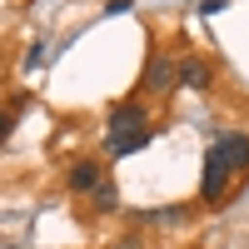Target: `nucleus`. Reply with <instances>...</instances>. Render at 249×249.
I'll return each mask as SVG.
<instances>
[{"mask_svg":"<svg viewBox=\"0 0 249 249\" xmlns=\"http://www.w3.org/2000/svg\"><path fill=\"white\" fill-rule=\"evenodd\" d=\"M144 85L155 95H175L179 90V75H175V55H155L150 70H144Z\"/></svg>","mask_w":249,"mask_h":249,"instance_id":"7ed1b4c3","label":"nucleus"},{"mask_svg":"<svg viewBox=\"0 0 249 249\" xmlns=\"http://www.w3.org/2000/svg\"><path fill=\"white\" fill-rule=\"evenodd\" d=\"M10 130H15V115H10V110H0V144L10 140Z\"/></svg>","mask_w":249,"mask_h":249,"instance_id":"6e6552de","label":"nucleus"},{"mask_svg":"<svg viewBox=\"0 0 249 249\" xmlns=\"http://www.w3.org/2000/svg\"><path fill=\"white\" fill-rule=\"evenodd\" d=\"M90 195H95V210H100V214L120 210V190H115V179H100V184H95Z\"/></svg>","mask_w":249,"mask_h":249,"instance_id":"0eeeda50","label":"nucleus"},{"mask_svg":"<svg viewBox=\"0 0 249 249\" xmlns=\"http://www.w3.org/2000/svg\"><path fill=\"white\" fill-rule=\"evenodd\" d=\"M214 144L224 150V160H230L234 170H249V135H239V130H219Z\"/></svg>","mask_w":249,"mask_h":249,"instance_id":"39448f33","label":"nucleus"},{"mask_svg":"<svg viewBox=\"0 0 249 249\" xmlns=\"http://www.w3.org/2000/svg\"><path fill=\"white\" fill-rule=\"evenodd\" d=\"M230 179H234V164L224 160L219 144H210V150H204V179H199L204 204H219V199H224V190H230Z\"/></svg>","mask_w":249,"mask_h":249,"instance_id":"f03ea898","label":"nucleus"},{"mask_svg":"<svg viewBox=\"0 0 249 249\" xmlns=\"http://www.w3.org/2000/svg\"><path fill=\"white\" fill-rule=\"evenodd\" d=\"M150 144V115H144L140 100H124V105L110 110V135H105V150L120 160V155H135Z\"/></svg>","mask_w":249,"mask_h":249,"instance_id":"f257e3e1","label":"nucleus"},{"mask_svg":"<svg viewBox=\"0 0 249 249\" xmlns=\"http://www.w3.org/2000/svg\"><path fill=\"white\" fill-rule=\"evenodd\" d=\"M175 75H179V85H195V90L210 85V65H204L199 55H184L179 65H175Z\"/></svg>","mask_w":249,"mask_h":249,"instance_id":"423d86ee","label":"nucleus"},{"mask_svg":"<svg viewBox=\"0 0 249 249\" xmlns=\"http://www.w3.org/2000/svg\"><path fill=\"white\" fill-rule=\"evenodd\" d=\"M100 179H105V175H100V160H80V164H70V170H65L70 195H90Z\"/></svg>","mask_w":249,"mask_h":249,"instance_id":"20e7f679","label":"nucleus"}]
</instances>
